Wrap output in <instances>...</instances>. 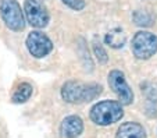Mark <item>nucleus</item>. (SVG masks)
<instances>
[{
  "label": "nucleus",
  "instance_id": "obj_1",
  "mask_svg": "<svg viewBox=\"0 0 157 138\" xmlns=\"http://www.w3.org/2000/svg\"><path fill=\"white\" fill-rule=\"evenodd\" d=\"M101 93V85L93 84V82H81L75 80L64 82L61 87V98L67 103H85L96 99Z\"/></svg>",
  "mask_w": 157,
  "mask_h": 138
},
{
  "label": "nucleus",
  "instance_id": "obj_2",
  "mask_svg": "<svg viewBox=\"0 0 157 138\" xmlns=\"http://www.w3.org/2000/svg\"><path fill=\"white\" fill-rule=\"evenodd\" d=\"M124 116V109L116 101H101L90 109V120L98 126H110L120 121Z\"/></svg>",
  "mask_w": 157,
  "mask_h": 138
},
{
  "label": "nucleus",
  "instance_id": "obj_3",
  "mask_svg": "<svg viewBox=\"0 0 157 138\" xmlns=\"http://www.w3.org/2000/svg\"><path fill=\"white\" fill-rule=\"evenodd\" d=\"M0 15L9 30L14 32L24 31L27 21L17 0H0Z\"/></svg>",
  "mask_w": 157,
  "mask_h": 138
},
{
  "label": "nucleus",
  "instance_id": "obj_4",
  "mask_svg": "<svg viewBox=\"0 0 157 138\" xmlns=\"http://www.w3.org/2000/svg\"><path fill=\"white\" fill-rule=\"evenodd\" d=\"M131 46L136 59L147 60L157 52V36L149 31H139L132 38Z\"/></svg>",
  "mask_w": 157,
  "mask_h": 138
},
{
  "label": "nucleus",
  "instance_id": "obj_5",
  "mask_svg": "<svg viewBox=\"0 0 157 138\" xmlns=\"http://www.w3.org/2000/svg\"><path fill=\"white\" fill-rule=\"evenodd\" d=\"M22 11H24L25 21L32 27L44 28L49 24L50 15L40 0H25Z\"/></svg>",
  "mask_w": 157,
  "mask_h": 138
},
{
  "label": "nucleus",
  "instance_id": "obj_6",
  "mask_svg": "<svg viewBox=\"0 0 157 138\" xmlns=\"http://www.w3.org/2000/svg\"><path fill=\"white\" fill-rule=\"evenodd\" d=\"M25 45L29 54L35 59H43L53 50V42L46 34L40 31H32L28 34Z\"/></svg>",
  "mask_w": 157,
  "mask_h": 138
},
{
  "label": "nucleus",
  "instance_id": "obj_7",
  "mask_svg": "<svg viewBox=\"0 0 157 138\" xmlns=\"http://www.w3.org/2000/svg\"><path fill=\"white\" fill-rule=\"evenodd\" d=\"M109 85L113 89V92L118 96L121 105H131L133 102V92L129 88L125 75L120 70H113L109 74Z\"/></svg>",
  "mask_w": 157,
  "mask_h": 138
},
{
  "label": "nucleus",
  "instance_id": "obj_8",
  "mask_svg": "<svg viewBox=\"0 0 157 138\" xmlns=\"http://www.w3.org/2000/svg\"><path fill=\"white\" fill-rule=\"evenodd\" d=\"M83 131V121L79 116H67L60 124V132L64 138H77Z\"/></svg>",
  "mask_w": 157,
  "mask_h": 138
},
{
  "label": "nucleus",
  "instance_id": "obj_9",
  "mask_svg": "<svg viewBox=\"0 0 157 138\" xmlns=\"http://www.w3.org/2000/svg\"><path fill=\"white\" fill-rule=\"evenodd\" d=\"M116 138H146V131L139 123L127 121L118 127Z\"/></svg>",
  "mask_w": 157,
  "mask_h": 138
},
{
  "label": "nucleus",
  "instance_id": "obj_10",
  "mask_svg": "<svg viewBox=\"0 0 157 138\" xmlns=\"http://www.w3.org/2000/svg\"><path fill=\"white\" fill-rule=\"evenodd\" d=\"M32 92H33V88L29 82H21V84L17 85V88L13 92L11 102L13 103H25L32 96Z\"/></svg>",
  "mask_w": 157,
  "mask_h": 138
},
{
  "label": "nucleus",
  "instance_id": "obj_11",
  "mask_svg": "<svg viewBox=\"0 0 157 138\" xmlns=\"http://www.w3.org/2000/svg\"><path fill=\"white\" fill-rule=\"evenodd\" d=\"M104 41H106V43L109 46H111V48H116V49L122 48L125 43V34H124V31L117 28V30L110 31V32L106 35Z\"/></svg>",
  "mask_w": 157,
  "mask_h": 138
},
{
  "label": "nucleus",
  "instance_id": "obj_12",
  "mask_svg": "<svg viewBox=\"0 0 157 138\" xmlns=\"http://www.w3.org/2000/svg\"><path fill=\"white\" fill-rule=\"evenodd\" d=\"M133 21L139 27H149L153 21V17L146 11H135L133 13Z\"/></svg>",
  "mask_w": 157,
  "mask_h": 138
},
{
  "label": "nucleus",
  "instance_id": "obj_13",
  "mask_svg": "<svg viewBox=\"0 0 157 138\" xmlns=\"http://www.w3.org/2000/svg\"><path fill=\"white\" fill-rule=\"evenodd\" d=\"M142 92L149 99V102H156L157 103V84L153 82H145L142 84Z\"/></svg>",
  "mask_w": 157,
  "mask_h": 138
},
{
  "label": "nucleus",
  "instance_id": "obj_14",
  "mask_svg": "<svg viewBox=\"0 0 157 138\" xmlns=\"http://www.w3.org/2000/svg\"><path fill=\"white\" fill-rule=\"evenodd\" d=\"M93 52H95V56H96V59L99 60V63H101V64L107 63V60H109L107 52L104 50L103 45H101L100 42H98V41L93 42Z\"/></svg>",
  "mask_w": 157,
  "mask_h": 138
},
{
  "label": "nucleus",
  "instance_id": "obj_15",
  "mask_svg": "<svg viewBox=\"0 0 157 138\" xmlns=\"http://www.w3.org/2000/svg\"><path fill=\"white\" fill-rule=\"evenodd\" d=\"M63 3L65 6H68L70 9L77 10V11L85 9V0H63Z\"/></svg>",
  "mask_w": 157,
  "mask_h": 138
}]
</instances>
